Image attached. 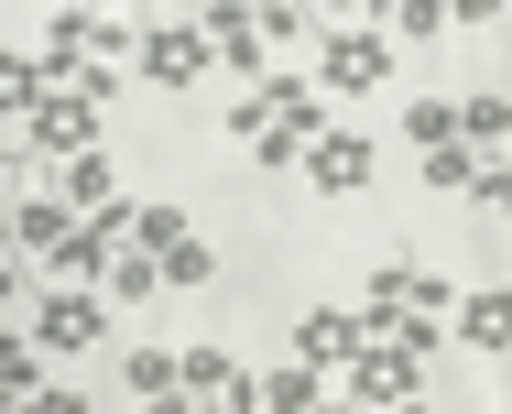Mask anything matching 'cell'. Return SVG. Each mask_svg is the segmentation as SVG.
Here are the masks:
<instances>
[{"label":"cell","instance_id":"6","mask_svg":"<svg viewBox=\"0 0 512 414\" xmlns=\"http://www.w3.org/2000/svg\"><path fill=\"white\" fill-rule=\"evenodd\" d=\"M131 66H142L153 88H186V77L207 66V22H153V33L131 44Z\"/></svg>","mask_w":512,"mask_h":414},{"label":"cell","instance_id":"26","mask_svg":"<svg viewBox=\"0 0 512 414\" xmlns=\"http://www.w3.org/2000/svg\"><path fill=\"white\" fill-rule=\"evenodd\" d=\"M393 414H425V404H393Z\"/></svg>","mask_w":512,"mask_h":414},{"label":"cell","instance_id":"4","mask_svg":"<svg viewBox=\"0 0 512 414\" xmlns=\"http://www.w3.org/2000/svg\"><path fill=\"white\" fill-rule=\"evenodd\" d=\"M33 153H55V164H77V153H99V109L77 99V88H55V99L33 109V120H11Z\"/></svg>","mask_w":512,"mask_h":414},{"label":"cell","instance_id":"13","mask_svg":"<svg viewBox=\"0 0 512 414\" xmlns=\"http://www.w3.org/2000/svg\"><path fill=\"white\" fill-rule=\"evenodd\" d=\"M11 240H22V251H44V262H55V251H66V240H77V207H66V197H22V207H11Z\"/></svg>","mask_w":512,"mask_h":414},{"label":"cell","instance_id":"1","mask_svg":"<svg viewBox=\"0 0 512 414\" xmlns=\"http://www.w3.org/2000/svg\"><path fill=\"white\" fill-rule=\"evenodd\" d=\"M229 131H240L262 164H306V153H316V131H327V109H316L306 77H262L251 99L229 109Z\"/></svg>","mask_w":512,"mask_h":414},{"label":"cell","instance_id":"11","mask_svg":"<svg viewBox=\"0 0 512 414\" xmlns=\"http://www.w3.org/2000/svg\"><path fill=\"white\" fill-rule=\"evenodd\" d=\"M251 414H327V371H306V360L262 371V382H251Z\"/></svg>","mask_w":512,"mask_h":414},{"label":"cell","instance_id":"12","mask_svg":"<svg viewBox=\"0 0 512 414\" xmlns=\"http://www.w3.org/2000/svg\"><path fill=\"white\" fill-rule=\"evenodd\" d=\"M458 153L469 164H512V109L502 99H458Z\"/></svg>","mask_w":512,"mask_h":414},{"label":"cell","instance_id":"24","mask_svg":"<svg viewBox=\"0 0 512 414\" xmlns=\"http://www.w3.org/2000/svg\"><path fill=\"white\" fill-rule=\"evenodd\" d=\"M22 414H88V404H77V393H55V382H44V393H33V404H22Z\"/></svg>","mask_w":512,"mask_h":414},{"label":"cell","instance_id":"23","mask_svg":"<svg viewBox=\"0 0 512 414\" xmlns=\"http://www.w3.org/2000/svg\"><path fill=\"white\" fill-rule=\"evenodd\" d=\"M436 22H447V11H436V0H393V33H404V44H425V33H436ZM393 33H382V44H393Z\"/></svg>","mask_w":512,"mask_h":414},{"label":"cell","instance_id":"21","mask_svg":"<svg viewBox=\"0 0 512 414\" xmlns=\"http://www.w3.org/2000/svg\"><path fill=\"white\" fill-rule=\"evenodd\" d=\"M66 207H77V218L109 207V153H77V164H66Z\"/></svg>","mask_w":512,"mask_h":414},{"label":"cell","instance_id":"22","mask_svg":"<svg viewBox=\"0 0 512 414\" xmlns=\"http://www.w3.org/2000/svg\"><path fill=\"white\" fill-rule=\"evenodd\" d=\"M153 262H164V284H207V273H218V251H207L197 229H186L175 251H153Z\"/></svg>","mask_w":512,"mask_h":414},{"label":"cell","instance_id":"3","mask_svg":"<svg viewBox=\"0 0 512 414\" xmlns=\"http://www.w3.org/2000/svg\"><path fill=\"white\" fill-rule=\"evenodd\" d=\"M349 404H425V360H414V349H393V338H371V349H360V360H349Z\"/></svg>","mask_w":512,"mask_h":414},{"label":"cell","instance_id":"15","mask_svg":"<svg viewBox=\"0 0 512 414\" xmlns=\"http://www.w3.org/2000/svg\"><path fill=\"white\" fill-rule=\"evenodd\" d=\"M207 55L251 66V88H262V22H251V11H207Z\"/></svg>","mask_w":512,"mask_h":414},{"label":"cell","instance_id":"10","mask_svg":"<svg viewBox=\"0 0 512 414\" xmlns=\"http://www.w3.org/2000/svg\"><path fill=\"white\" fill-rule=\"evenodd\" d=\"M306 175L327 186V197H360V186H371V142H360V131H316Z\"/></svg>","mask_w":512,"mask_h":414},{"label":"cell","instance_id":"18","mask_svg":"<svg viewBox=\"0 0 512 414\" xmlns=\"http://www.w3.org/2000/svg\"><path fill=\"white\" fill-rule=\"evenodd\" d=\"M142 295H164V262L153 251H120L109 262V306H142Z\"/></svg>","mask_w":512,"mask_h":414},{"label":"cell","instance_id":"14","mask_svg":"<svg viewBox=\"0 0 512 414\" xmlns=\"http://www.w3.org/2000/svg\"><path fill=\"white\" fill-rule=\"evenodd\" d=\"M109 262H120V251H109L99 229H88V218H77V240H66V251H55V284H66V295H88V284H109Z\"/></svg>","mask_w":512,"mask_h":414},{"label":"cell","instance_id":"9","mask_svg":"<svg viewBox=\"0 0 512 414\" xmlns=\"http://www.w3.org/2000/svg\"><path fill=\"white\" fill-rule=\"evenodd\" d=\"M316 77H327V88H382V77H393V44H382V33H327Z\"/></svg>","mask_w":512,"mask_h":414},{"label":"cell","instance_id":"20","mask_svg":"<svg viewBox=\"0 0 512 414\" xmlns=\"http://www.w3.org/2000/svg\"><path fill=\"white\" fill-rule=\"evenodd\" d=\"M404 131L425 142V153H458V99H414V109H404Z\"/></svg>","mask_w":512,"mask_h":414},{"label":"cell","instance_id":"25","mask_svg":"<svg viewBox=\"0 0 512 414\" xmlns=\"http://www.w3.org/2000/svg\"><path fill=\"white\" fill-rule=\"evenodd\" d=\"M142 414H207L197 393H186V382H175V393H164V404H142Z\"/></svg>","mask_w":512,"mask_h":414},{"label":"cell","instance_id":"8","mask_svg":"<svg viewBox=\"0 0 512 414\" xmlns=\"http://www.w3.org/2000/svg\"><path fill=\"white\" fill-rule=\"evenodd\" d=\"M175 382H186L207 414H251V371H240L229 349H186V360H175Z\"/></svg>","mask_w":512,"mask_h":414},{"label":"cell","instance_id":"19","mask_svg":"<svg viewBox=\"0 0 512 414\" xmlns=\"http://www.w3.org/2000/svg\"><path fill=\"white\" fill-rule=\"evenodd\" d=\"M120 382H131V404H164V393H175V349H131Z\"/></svg>","mask_w":512,"mask_h":414},{"label":"cell","instance_id":"16","mask_svg":"<svg viewBox=\"0 0 512 414\" xmlns=\"http://www.w3.org/2000/svg\"><path fill=\"white\" fill-rule=\"evenodd\" d=\"M447 316H458V338H469V349H502V338H512V306L491 295V284H480V295H458Z\"/></svg>","mask_w":512,"mask_h":414},{"label":"cell","instance_id":"2","mask_svg":"<svg viewBox=\"0 0 512 414\" xmlns=\"http://www.w3.org/2000/svg\"><path fill=\"white\" fill-rule=\"evenodd\" d=\"M447 306H458V295H447L436 273H414V262H393V273H371V295H360V316H371V327H404V316H425V327H447Z\"/></svg>","mask_w":512,"mask_h":414},{"label":"cell","instance_id":"5","mask_svg":"<svg viewBox=\"0 0 512 414\" xmlns=\"http://www.w3.org/2000/svg\"><path fill=\"white\" fill-rule=\"evenodd\" d=\"M360 349H371V316L360 306H316L306 327H295V360H306V371H349Z\"/></svg>","mask_w":512,"mask_h":414},{"label":"cell","instance_id":"17","mask_svg":"<svg viewBox=\"0 0 512 414\" xmlns=\"http://www.w3.org/2000/svg\"><path fill=\"white\" fill-rule=\"evenodd\" d=\"M0 393H11V404L44 393V338H0Z\"/></svg>","mask_w":512,"mask_h":414},{"label":"cell","instance_id":"7","mask_svg":"<svg viewBox=\"0 0 512 414\" xmlns=\"http://www.w3.org/2000/svg\"><path fill=\"white\" fill-rule=\"evenodd\" d=\"M33 338H44L55 360H88V349L109 338V306H99V295H44V316H33Z\"/></svg>","mask_w":512,"mask_h":414}]
</instances>
